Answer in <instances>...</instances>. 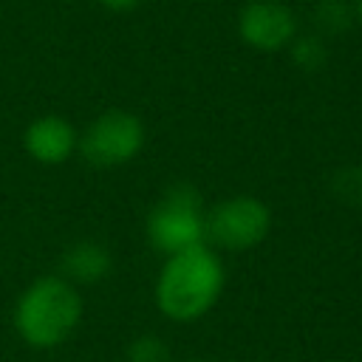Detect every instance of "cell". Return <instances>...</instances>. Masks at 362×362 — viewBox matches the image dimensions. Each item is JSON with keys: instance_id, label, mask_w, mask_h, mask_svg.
Instances as JSON below:
<instances>
[{"instance_id": "1", "label": "cell", "mask_w": 362, "mask_h": 362, "mask_svg": "<svg viewBox=\"0 0 362 362\" xmlns=\"http://www.w3.org/2000/svg\"><path fill=\"white\" fill-rule=\"evenodd\" d=\"M223 291V266L206 243L175 252L156 280V305L173 322L201 320Z\"/></svg>"}, {"instance_id": "2", "label": "cell", "mask_w": 362, "mask_h": 362, "mask_svg": "<svg viewBox=\"0 0 362 362\" xmlns=\"http://www.w3.org/2000/svg\"><path fill=\"white\" fill-rule=\"evenodd\" d=\"M82 320V297L76 286L65 277L45 274L34 280L14 305V328L20 339L31 348L62 345Z\"/></svg>"}, {"instance_id": "3", "label": "cell", "mask_w": 362, "mask_h": 362, "mask_svg": "<svg viewBox=\"0 0 362 362\" xmlns=\"http://www.w3.org/2000/svg\"><path fill=\"white\" fill-rule=\"evenodd\" d=\"M147 240L164 257L206 243V212L192 187H173L147 215Z\"/></svg>"}, {"instance_id": "4", "label": "cell", "mask_w": 362, "mask_h": 362, "mask_svg": "<svg viewBox=\"0 0 362 362\" xmlns=\"http://www.w3.org/2000/svg\"><path fill=\"white\" fill-rule=\"evenodd\" d=\"M79 153L90 167L110 170L133 161L144 147V124L130 110H105L99 113L85 133L79 136Z\"/></svg>"}, {"instance_id": "5", "label": "cell", "mask_w": 362, "mask_h": 362, "mask_svg": "<svg viewBox=\"0 0 362 362\" xmlns=\"http://www.w3.org/2000/svg\"><path fill=\"white\" fill-rule=\"evenodd\" d=\"M272 229L269 206L255 195H232L206 212V243L226 252H246L257 246Z\"/></svg>"}, {"instance_id": "6", "label": "cell", "mask_w": 362, "mask_h": 362, "mask_svg": "<svg viewBox=\"0 0 362 362\" xmlns=\"http://www.w3.org/2000/svg\"><path fill=\"white\" fill-rule=\"evenodd\" d=\"M238 37L255 51L274 54L297 37V17L283 0H249L238 11Z\"/></svg>"}, {"instance_id": "7", "label": "cell", "mask_w": 362, "mask_h": 362, "mask_svg": "<svg viewBox=\"0 0 362 362\" xmlns=\"http://www.w3.org/2000/svg\"><path fill=\"white\" fill-rule=\"evenodd\" d=\"M79 144V136L74 130V124L57 113H48V116H40L34 119L25 133H23V147L25 153L37 161V164H62L74 156Z\"/></svg>"}, {"instance_id": "8", "label": "cell", "mask_w": 362, "mask_h": 362, "mask_svg": "<svg viewBox=\"0 0 362 362\" xmlns=\"http://www.w3.org/2000/svg\"><path fill=\"white\" fill-rule=\"evenodd\" d=\"M110 252L93 240H79L62 255V272L71 283H99L110 274Z\"/></svg>"}, {"instance_id": "9", "label": "cell", "mask_w": 362, "mask_h": 362, "mask_svg": "<svg viewBox=\"0 0 362 362\" xmlns=\"http://www.w3.org/2000/svg\"><path fill=\"white\" fill-rule=\"evenodd\" d=\"M354 17V6L345 0H320L314 8V23L320 28V34H342L351 25Z\"/></svg>"}, {"instance_id": "10", "label": "cell", "mask_w": 362, "mask_h": 362, "mask_svg": "<svg viewBox=\"0 0 362 362\" xmlns=\"http://www.w3.org/2000/svg\"><path fill=\"white\" fill-rule=\"evenodd\" d=\"M328 51H325V42L320 34H305V37H294L291 40V59L294 65L305 68V71H314L325 62Z\"/></svg>"}, {"instance_id": "11", "label": "cell", "mask_w": 362, "mask_h": 362, "mask_svg": "<svg viewBox=\"0 0 362 362\" xmlns=\"http://www.w3.org/2000/svg\"><path fill=\"white\" fill-rule=\"evenodd\" d=\"M127 362H170V351L158 337H139L127 348Z\"/></svg>"}, {"instance_id": "12", "label": "cell", "mask_w": 362, "mask_h": 362, "mask_svg": "<svg viewBox=\"0 0 362 362\" xmlns=\"http://www.w3.org/2000/svg\"><path fill=\"white\" fill-rule=\"evenodd\" d=\"M102 8H107V11H116V14H124V11H133L141 0H96Z\"/></svg>"}, {"instance_id": "13", "label": "cell", "mask_w": 362, "mask_h": 362, "mask_svg": "<svg viewBox=\"0 0 362 362\" xmlns=\"http://www.w3.org/2000/svg\"><path fill=\"white\" fill-rule=\"evenodd\" d=\"M354 17H356L359 25H362V0H354Z\"/></svg>"}, {"instance_id": "14", "label": "cell", "mask_w": 362, "mask_h": 362, "mask_svg": "<svg viewBox=\"0 0 362 362\" xmlns=\"http://www.w3.org/2000/svg\"><path fill=\"white\" fill-rule=\"evenodd\" d=\"M187 362H209V359H187Z\"/></svg>"}]
</instances>
